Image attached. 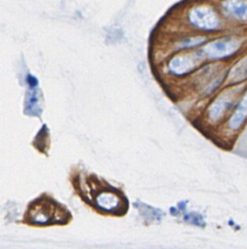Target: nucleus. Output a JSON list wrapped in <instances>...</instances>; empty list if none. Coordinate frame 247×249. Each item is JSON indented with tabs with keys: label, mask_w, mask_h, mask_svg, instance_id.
Here are the masks:
<instances>
[{
	"label": "nucleus",
	"mask_w": 247,
	"mask_h": 249,
	"mask_svg": "<svg viewBox=\"0 0 247 249\" xmlns=\"http://www.w3.org/2000/svg\"><path fill=\"white\" fill-rule=\"evenodd\" d=\"M205 39L203 37H194V38H188V39H185L184 41H182L180 44H179V47L180 48H189V47H194V46H196L200 43H202Z\"/></svg>",
	"instance_id": "9d476101"
},
{
	"label": "nucleus",
	"mask_w": 247,
	"mask_h": 249,
	"mask_svg": "<svg viewBox=\"0 0 247 249\" xmlns=\"http://www.w3.org/2000/svg\"><path fill=\"white\" fill-rule=\"evenodd\" d=\"M244 62L245 63H240L238 66H236L231 72V74H233V77H234L233 79L239 80L247 76V60Z\"/></svg>",
	"instance_id": "1a4fd4ad"
},
{
	"label": "nucleus",
	"mask_w": 247,
	"mask_h": 249,
	"mask_svg": "<svg viewBox=\"0 0 247 249\" xmlns=\"http://www.w3.org/2000/svg\"><path fill=\"white\" fill-rule=\"evenodd\" d=\"M246 116H247V93L245 94V96L242 99L241 103L239 104L236 112L234 113L233 117L231 118L230 123H229L230 126L232 128H237L243 123Z\"/></svg>",
	"instance_id": "6e6552de"
},
{
	"label": "nucleus",
	"mask_w": 247,
	"mask_h": 249,
	"mask_svg": "<svg viewBox=\"0 0 247 249\" xmlns=\"http://www.w3.org/2000/svg\"><path fill=\"white\" fill-rule=\"evenodd\" d=\"M197 54H184L173 57L169 62V69L177 75L186 74L192 71L199 62Z\"/></svg>",
	"instance_id": "39448f33"
},
{
	"label": "nucleus",
	"mask_w": 247,
	"mask_h": 249,
	"mask_svg": "<svg viewBox=\"0 0 247 249\" xmlns=\"http://www.w3.org/2000/svg\"><path fill=\"white\" fill-rule=\"evenodd\" d=\"M224 8L238 18H247V2L243 0L227 1Z\"/></svg>",
	"instance_id": "423d86ee"
},
{
	"label": "nucleus",
	"mask_w": 247,
	"mask_h": 249,
	"mask_svg": "<svg viewBox=\"0 0 247 249\" xmlns=\"http://www.w3.org/2000/svg\"><path fill=\"white\" fill-rule=\"evenodd\" d=\"M36 87H29L27 97L25 99V113L28 115H39L41 112L39 106V98L36 92Z\"/></svg>",
	"instance_id": "0eeeda50"
},
{
	"label": "nucleus",
	"mask_w": 247,
	"mask_h": 249,
	"mask_svg": "<svg viewBox=\"0 0 247 249\" xmlns=\"http://www.w3.org/2000/svg\"><path fill=\"white\" fill-rule=\"evenodd\" d=\"M66 209L48 199L32 202L28 208L26 219L31 224L51 225L66 222Z\"/></svg>",
	"instance_id": "f257e3e1"
},
{
	"label": "nucleus",
	"mask_w": 247,
	"mask_h": 249,
	"mask_svg": "<svg viewBox=\"0 0 247 249\" xmlns=\"http://www.w3.org/2000/svg\"><path fill=\"white\" fill-rule=\"evenodd\" d=\"M98 208L107 211L115 212L122 209L124 202L122 200V196L116 189H105L100 191L94 198Z\"/></svg>",
	"instance_id": "7ed1b4c3"
},
{
	"label": "nucleus",
	"mask_w": 247,
	"mask_h": 249,
	"mask_svg": "<svg viewBox=\"0 0 247 249\" xmlns=\"http://www.w3.org/2000/svg\"><path fill=\"white\" fill-rule=\"evenodd\" d=\"M189 17L193 24L202 29H214L219 24L217 16L208 7H195L190 12Z\"/></svg>",
	"instance_id": "f03ea898"
},
{
	"label": "nucleus",
	"mask_w": 247,
	"mask_h": 249,
	"mask_svg": "<svg viewBox=\"0 0 247 249\" xmlns=\"http://www.w3.org/2000/svg\"><path fill=\"white\" fill-rule=\"evenodd\" d=\"M238 48V43L232 39H221L207 45L203 51L210 57H223L229 55Z\"/></svg>",
	"instance_id": "20e7f679"
}]
</instances>
